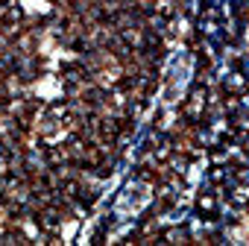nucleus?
<instances>
[{"instance_id": "obj_1", "label": "nucleus", "mask_w": 249, "mask_h": 246, "mask_svg": "<svg viewBox=\"0 0 249 246\" xmlns=\"http://www.w3.org/2000/svg\"><path fill=\"white\" fill-rule=\"evenodd\" d=\"M188 79H191V59H188V56H176V59L170 62L167 73H164L161 100H164L167 105H170V103H176V100L185 94V85H188Z\"/></svg>"}, {"instance_id": "obj_2", "label": "nucleus", "mask_w": 249, "mask_h": 246, "mask_svg": "<svg viewBox=\"0 0 249 246\" xmlns=\"http://www.w3.org/2000/svg\"><path fill=\"white\" fill-rule=\"evenodd\" d=\"M147 196H150L147 185H132L126 193H123V199L117 202L120 214H135L138 208H144V205H147Z\"/></svg>"}]
</instances>
